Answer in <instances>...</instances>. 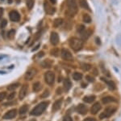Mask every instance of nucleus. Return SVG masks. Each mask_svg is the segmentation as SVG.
<instances>
[{
    "label": "nucleus",
    "mask_w": 121,
    "mask_h": 121,
    "mask_svg": "<svg viewBox=\"0 0 121 121\" xmlns=\"http://www.w3.org/2000/svg\"><path fill=\"white\" fill-rule=\"evenodd\" d=\"M48 105V102H42L39 103L37 106H35L34 108H33V110L31 111V115H32V116H40V115L45 111Z\"/></svg>",
    "instance_id": "obj_1"
},
{
    "label": "nucleus",
    "mask_w": 121,
    "mask_h": 121,
    "mask_svg": "<svg viewBox=\"0 0 121 121\" xmlns=\"http://www.w3.org/2000/svg\"><path fill=\"white\" fill-rule=\"evenodd\" d=\"M69 46L74 51H78L83 46V42L81 39L77 38H72L69 39Z\"/></svg>",
    "instance_id": "obj_2"
},
{
    "label": "nucleus",
    "mask_w": 121,
    "mask_h": 121,
    "mask_svg": "<svg viewBox=\"0 0 121 121\" xmlns=\"http://www.w3.org/2000/svg\"><path fill=\"white\" fill-rule=\"evenodd\" d=\"M44 80L48 85H52L55 81V74L51 71H48L44 74Z\"/></svg>",
    "instance_id": "obj_3"
},
{
    "label": "nucleus",
    "mask_w": 121,
    "mask_h": 121,
    "mask_svg": "<svg viewBox=\"0 0 121 121\" xmlns=\"http://www.w3.org/2000/svg\"><path fill=\"white\" fill-rule=\"evenodd\" d=\"M116 111V107H113V106L107 107V108H106V110H105L100 115L99 119H100V120H103V119H105V118H107V117L112 116V115L115 113Z\"/></svg>",
    "instance_id": "obj_4"
},
{
    "label": "nucleus",
    "mask_w": 121,
    "mask_h": 121,
    "mask_svg": "<svg viewBox=\"0 0 121 121\" xmlns=\"http://www.w3.org/2000/svg\"><path fill=\"white\" fill-rule=\"evenodd\" d=\"M67 7L69 11L72 15H74L78 11V7L76 0H67Z\"/></svg>",
    "instance_id": "obj_5"
},
{
    "label": "nucleus",
    "mask_w": 121,
    "mask_h": 121,
    "mask_svg": "<svg viewBox=\"0 0 121 121\" xmlns=\"http://www.w3.org/2000/svg\"><path fill=\"white\" fill-rule=\"evenodd\" d=\"M61 58L65 60H72L73 59V55H72L71 52L69 50L64 48L61 50Z\"/></svg>",
    "instance_id": "obj_6"
},
{
    "label": "nucleus",
    "mask_w": 121,
    "mask_h": 121,
    "mask_svg": "<svg viewBox=\"0 0 121 121\" xmlns=\"http://www.w3.org/2000/svg\"><path fill=\"white\" fill-rule=\"evenodd\" d=\"M16 116H17V110L12 109V110L9 111H7L6 113L3 118L4 119V120H11V119H14Z\"/></svg>",
    "instance_id": "obj_7"
},
{
    "label": "nucleus",
    "mask_w": 121,
    "mask_h": 121,
    "mask_svg": "<svg viewBox=\"0 0 121 121\" xmlns=\"http://www.w3.org/2000/svg\"><path fill=\"white\" fill-rule=\"evenodd\" d=\"M28 89V85H27V84H24L22 86V88L20 89V91H19V98L20 99V100L24 98L25 96L27 95Z\"/></svg>",
    "instance_id": "obj_8"
},
{
    "label": "nucleus",
    "mask_w": 121,
    "mask_h": 121,
    "mask_svg": "<svg viewBox=\"0 0 121 121\" xmlns=\"http://www.w3.org/2000/svg\"><path fill=\"white\" fill-rule=\"evenodd\" d=\"M9 17L11 19V20L14 21V22L19 21V19H20V15H19V14L16 11H11L9 13Z\"/></svg>",
    "instance_id": "obj_9"
},
{
    "label": "nucleus",
    "mask_w": 121,
    "mask_h": 121,
    "mask_svg": "<svg viewBox=\"0 0 121 121\" xmlns=\"http://www.w3.org/2000/svg\"><path fill=\"white\" fill-rule=\"evenodd\" d=\"M36 74V70L34 69V68H31V69H29L28 72L26 73L25 74V79L27 80V81H30V80H32L33 77H34V76Z\"/></svg>",
    "instance_id": "obj_10"
},
{
    "label": "nucleus",
    "mask_w": 121,
    "mask_h": 121,
    "mask_svg": "<svg viewBox=\"0 0 121 121\" xmlns=\"http://www.w3.org/2000/svg\"><path fill=\"white\" fill-rule=\"evenodd\" d=\"M50 42L53 45V46H56V45L58 44L59 42V36L58 34L55 32H52L51 34V36H50Z\"/></svg>",
    "instance_id": "obj_11"
},
{
    "label": "nucleus",
    "mask_w": 121,
    "mask_h": 121,
    "mask_svg": "<svg viewBox=\"0 0 121 121\" xmlns=\"http://www.w3.org/2000/svg\"><path fill=\"white\" fill-rule=\"evenodd\" d=\"M101 108H102V106H101L100 103H99V102H95V104L92 106V107H91V113H92L93 115H95L101 110Z\"/></svg>",
    "instance_id": "obj_12"
},
{
    "label": "nucleus",
    "mask_w": 121,
    "mask_h": 121,
    "mask_svg": "<svg viewBox=\"0 0 121 121\" xmlns=\"http://www.w3.org/2000/svg\"><path fill=\"white\" fill-rule=\"evenodd\" d=\"M77 111L81 115H85L87 112V107L85 106L84 104H79L78 106L76 108Z\"/></svg>",
    "instance_id": "obj_13"
},
{
    "label": "nucleus",
    "mask_w": 121,
    "mask_h": 121,
    "mask_svg": "<svg viewBox=\"0 0 121 121\" xmlns=\"http://www.w3.org/2000/svg\"><path fill=\"white\" fill-rule=\"evenodd\" d=\"M62 101H63V98H60L53 103V105H52V111H58L60 108L62 104Z\"/></svg>",
    "instance_id": "obj_14"
},
{
    "label": "nucleus",
    "mask_w": 121,
    "mask_h": 121,
    "mask_svg": "<svg viewBox=\"0 0 121 121\" xmlns=\"http://www.w3.org/2000/svg\"><path fill=\"white\" fill-rule=\"evenodd\" d=\"M44 9H45L46 13H48V14H53L54 11H55V8L51 7V6L49 4H48L47 2H44Z\"/></svg>",
    "instance_id": "obj_15"
},
{
    "label": "nucleus",
    "mask_w": 121,
    "mask_h": 121,
    "mask_svg": "<svg viewBox=\"0 0 121 121\" xmlns=\"http://www.w3.org/2000/svg\"><path fill=\"white\" fill-rule=\"evenodd\" d=\"M63 82H64L63 85H64V89H65V90L69 91L72 86V83H71V81H70V80L69 78H65Z\"/></svg>",
    "instance_id": "obj_16"
},
{
    "label": "nucleus",
    "mask_w": 121,
    "mask_h": 121,
    "mask_svg": "<svg viewBox=\"0 0 121 121\" xmlns=\"http://www.w3.org/2000/svg\"><path fill=\"white\" fill-rule=\"evenodd\" d=\"M102 102L103 104H108V103H111V102H116V100L114 98V97H103V98L102 99Z\"/></svg>",
    "instance_id": "obj_17"
},
{
    "label": "nucleus",
    "mask_w": 121,
    "mask_h": 121,
    "mask_svg": "<svg viewBox=\"0 0 121 121\" xmlns=\"http://www.w3.org/2000/svg\"><path fill=\"white\" fill-rule=\"evenodd\" d=\"M101 80H103V81H104L105 82H106L107 86L109 87V89H110L111 90H115V89H116V85H115V83L113 82V81H107V80H105L104 78H101Z\"/></svg>",
    "instance_id": "obj_18"
},
{
    "label": "nucleus",
    "mask_w": 121,
    "mask_h": 121,
    "mask_svg": "<svg viewBox=\"0 0 121 121\" xmlns=\"http://www.w3.org/2000/svg\"><path fill=\"white\" fill-rule=\"evenodd\" d=\"M95 96L94 95H88V96H86L83 97V101L86 103H91L95 102Z\"/></svg>",
    "instance_id": "obj_19"
},
{
    "label": "nucleus",
    "mask_w": 121,
    "mask_h": 121,
    "mask_svg": "<svg viewBox=\"0 0 121 121\" xmlns=\"http://www.w3.org/2000/svg\"><path fill=\"white\" fill-rule=\"evenodd\" d=\"M92 34V31L91 30H85L82 34V39L83 40H86L87 38H89L91 37V35Z\"/></svg>",
    "instance_id": "obj_20"
},
{
    "label": "nucleus",
    "mask_w": 121,
    "mask_h": 121,
    "mask_svg": "<svg viewBox=\"0 0 121 121\" xmlns=\"http://www.w3.org/2000/svg\"><path fill=\"white\" fill-rule=\"evenodd\" d=\"M52 66V61L49 59H45L41 63V67L44 68H48Z\"/></svg>",
    "instance_id": "obj_21"
},
{
    "label": "nucleus",
    "mask_w": 121,
    "mask_h": 121,
    "mask_svg": "<svg viewBox=\"0 0 121 121\" xmlns=\"http://www.w3.org/2000/svg\"><path fill=\"white\" fill-rule=\"evenodd\" d=\"M28 105H23V106H22L20 108H19V115H24L25 113L28 111Z\"/></svg>",
    "instance_id": "obj_22"
},
{
    "label": "nucleus",
    "mask_w": 121,
    "mask_h": 121,
    "mask_svg": "<svg viewBox=\"0 0 121 121\" xmlns=\"http://www.w3.org/2000/svg\"><path fill=\"white\" fill-rule=\"evenodd\" d=\"M79 3H80V6H81L82 8L90 10V7H89V6H88V3H87L86 0H80Z\"/></svg>",
    "instance_id": "obj_23"
},
{
    "label": "nucleus",
    "mask_w": 121,
    "mask_h": 121,
    "mask_svg": "<svg viewBox=\"0 0 121 121\" xmlns=\"http://www.w3.org/2000/svg\"><path fill=\"white\" fill-rule=\"evenodd\" d=\"M62 24H63V19H61V18H57L53 21V26L54 27H58Z\"/></svg>",
    "instance_id": "obj_24"
},
{
    "label": "nucleus",
    "mask_w": 121,
    "mask_h": 121,
    "mask_svg": "<svg viewBox=\"0 0 121 121\" xmlns=\"http://www.w3.org/2000/svg\"><path fill=\"white\" fill-rule=\"evenodd\" d=\"M19 86V83H18V82L13 83L7 87V89H8V90H15V89H18Z\"/></svg>",
    "instance_id": "obj_25"
},
{
    "label": "nucleus",
    "mask_w": 121,
    "mask_h": 121,
    "mask_svg": "<svg viewBox=\"0 0 121 121\" xmlns=\"http://www.w3.org/2000/svg\"><path fill=\"white\" fill-rule=\"evenodd\" d=\"M33 91L34 92H37L40 89V88H41V85H40V83L37 81V82L34 83V85H33Z\"/></svg>",
    "instance_id": "obj_26"
},
{
    "label": "nucleus",
    "mask_w": 121,
    "mask_h": 121,
    "mask_svg": "<svg viewBox=\"0 0 121 121\" xmlns=\"http://www.w3.org/2000/svg\"><path fill=\"white\" fill-rule=\"evenodd\" d=\"M81 68H82V69L84 70V71H90V70L91 69V65L89 63H84L82 64H81Z\"/></svg>",
    "instance_id": "obj_27"
},
{
    "label": "nucleus",
    "mask_w": 121,
    "mask_h": 121,
    "mask_svg": "<svg viewBox=\"0 0 121 121\" xmlns=\"http://www.w3.org/2000/svg\"><path fill=\"white\" fill-rule=\"evenodd\" d=\"M82 19H83V21L86 24H89V23L91 22V17L88 14H84L83 16H82Z\"/></svg>",
    "instance_id": "obj_28"
},
{
    "label": "nucleus",
    "mask_w": 121,
    "mask_h": 121,
    "mask_svg": "<svg viewBox=\"0 0 121 121\" xmlns=\"http://www.w3.org/2000/svg\"><path fill=\"white\" fill-rule=\"evenodd\" d=\"M73 78L75 81H80L82 78V75L80 73H74L73 74Z\"/></svg>",
    "instance_id": "obj_29"
},
{
    "label": "nucleus",
    "mask_w": 121,
    "mask_h": 121,
    "mask_svg": "<svg viewBox=\"0 0 121 121\" xmlns=\"http://www.w3.org/2000/svg\"><path fill=\"white\" fill-rule=\"evenodd\" d=\"M15 34V29H11V30H10L9 32H8V34H7V36H8V38L10 39H12L13 38H14Z\"/></svg>",
    "instance_id": "obj_30"
},
{
    "label": "nucleus",
    "mask_w": 121,
    "mask_h": 121,
    "mask_svg": "<svg viewBox=\"0 0 121 121\" xmlns=\"http://www.w3.org/2000/svg\"><path fill=\"white\" fill-rule=\"evenodd\" d=\"M27 4H28V9L32 8L33 4H34V0H27Z\"/></svg>",
    "instance_id": "obj_31"
},
{
    "label": "nucleus",
    "mask_w": 121,
    "mask_h": 121,
    "mask_svg": "<svg viewBox=\"0 0 121 121\" xmlns=\"http://www.w3.org/2000/svg\"><path fill=\"white\" fill-rule=\"evenodd\" d=\"M48 95H49V91H48V89H45V90L44 91V93H42L41 97L42 98H45V97H48Z\"/></svg>",
    "instance_id": "obj_32"
},
{
    "label": "nucleus",
    "mask_w": 121,
    "mask_h": 121,
    "mask_svg": "<svg viewBox=\"0 0 121 121\" xmlns=\"http://www.w3.org/2000/svg\"><path fill=\"white\" fill-rule=\"evenodd\" d=\"M7 19H3L1 22V24H0V28L1 29H4L6 26H7Z\"/></svg>",
    "instance_id": "obj_33"
},
{
    "label": "nucleus",
    "mask_w": 121,
    "mask_h": 121,
    "mask_svg": "<svg viewBox=\"0 0 121 121\" xmlns=\"http://www.w3.org/2000/svg\"><path fill=\"white\" fill-rule=\"evenodd\" d=\"M58 52H59V50H58V49H57V48H56V49H53V50H52L51 54H52L53 56H55V57H57Z\"/></svg>",
    "instance_id": "obj_34"
},
{
    "label": "nucleus",
    "mask_w": 121,
    "mask_h": 121,
    "mask_svg": "<svg viewBox=\"0 0 121 121\" xmlns=\"http://www.w3.org/2000/svg\"><path fill=\"white\" fill-rule=\"evenodd\" d=\"M6 96H7V93H6V92H1V93H0V102H2V101H3V99L6 97Z\"/></svg>",
    "instance_id": "obj_35"
},
{
    "label": "nucleus",
    "mask_w": 121,
    "mask_h": 121,
    "mask_svg": "<svg viewBox=\"0 0 121 121\" xmlns=\"http://www.w3.org/2000/svg\"><path fill=\"white\" fill-rule=\"evenodd\" d=\"M84 31H85V27H84L83 25H80V26L78 27V32L82 34Z\"/></svg>",
    "instance_id": "obj_36"
},
{
    "label": "nucleus",
    "mask_w": 121,
    "mask_h": 121,
    "mask_svg": "<svg viewBox=\"0 0 121 121\" xmlns=\"http://www.w3.org/2000/svg\"><path fill=\"white\" fill-rule=\"evenodd\" d=\"M86 81H89V82H94V81H95V78L93 77H91V76H86Z\"/></svg>",
    "instance_id": "obj_37"
},
{
    "label": "nucleus",
    "mask_w": 121,
    "mask_h": 121,
    "mask_svg": "<svg viewBox=\"0 0 121 121\" xmlns=\"http://www.w3.org/2000/svg\"><path fill=\"white\" fill-rule=\"evenodd\" d=\"M15 97V93H11V94H9L7 98H8V100H11V99H13Z\"/></svg>",
    "instance_id": "obj_38"
},
{
    "label": "nucleus",
    "mask_w": 121,
    "mask_h": 121,
    "mask_svg": "<svg viewBox=\"0 0 121 121\" xmlns=\"http://www.w3.org/2000/svg\"><path fill=\"white\" fill-rule=\"evenodd\" d=\"M63 121H73V120H72V118L69 116H66L65 118H64Z\"/></svg>",
    "instance_id": "obj_39"
},
{
    "label": "nucleus",
    "mask_w": 121,
    "mask_h": 121,
    "mask_svg": "<svg viewBox=\"0 0 121 121\" xmlns=\"http://www.w3.org/2000/svg\"><path fill=\"white\" fill-rule=\"evenodd\" d=\"M83 121H96V120H95V118H91V117H89V118H86Z\"/></svg>",
    "instance_id": "obj_40"
},
{
    "label": "nucleus",
    "mask_w": 121,
    "mask_h": 121,
    "mask_svg": "<svg viewBox=\"0 0 121 121\" xmlns=\"http://www.w3.org/2000/svg\"><path fill=\"white\" fill-rule=\"evenodd\" d=\"M44 55V52H43V51H40V52H39V53L37 54V55H36V56H37L38 58H41V57H43Z\"/></svg>",
    "instance_id": "obj_41"
},
{
    "label": "nucleus",
    "mask_w": 121,
    "mask_h": 121,
    "mask_svg": "<svg viewBox=\"0 0 121 121\" xmlns=\"http://www.w3.org/2000/svg\"><path fill=\"white\" fill-rule=\"evenodd\" d=\"M3 15V9L2 8V7H0V19L2 18Z\"/></svg>",
    "instance_id": "obj_42"
},
{
    "label": "nucleus",
    "mask_w": 121,
    "mask_h": 121,
    "mask_svg": "<svg viewBox=\"0 0 121 121\" xmlns=\"http://www.w3.org/2000/svg\"><path fill=\"white\" fill-rule=\"evenodd\" d=\"M39 47H40V44H38L37 46H36V47H34L32 49V51H35V50H36V49H38Z\"/></svg>",
    "instance_id": "obj_43"
},
{
    "label": "nucleus",
    "mask_w": 121,
    "mask_h": 121,
    "mask_svg": "<svg viewBox=\"0 0 121 121\" xmlns=\"http://www.w3.org/2000/svg\"><path fill=\"white\" fill-rule=\"evenodd\" d=\"M50 2L52 3V4H55L56 3V0H50Z\"/></svg>",
    "instance_id": "obj_44"
},
{
    "label": "nucleus",
    "mask_w": 121,
    "mask_h": 121,
    "mask_svg": "<svg viewBox=\"0 0 121 121\" xmlns=\"http://www.w3.org/2000/svg\"><path fill=\"white\" fill-rule=\"evenodd\" d=\"M96 40H97V42H98V44H99V45H100V42H99V38H97Z\"/></svg>",
    "instance_id": "obj_45"
},
{
    "label": "nucleus",
    "mask_w": 121,
    "mask_h": 121,
    "mask_svg": "<svg viewBox=\"0 0 121 121\" xmlns=\"http://www.w3.org/2000/svg\"><path fill=\"white\" fill-rule=\"evenodd\" d=\"M60 93V88H59V89H58V92H57V93Z\"/></svg>",
    "instance_id": "obj_46"
},
{
    "label": "nucleus",
    "mask_w": 121,
    "mask_h": 121,
    "mask_svg": "<svg viewBox=\"0 0 121 121\" xmlns=\"http://www.w3.org/2000/svg\"><path fill=\"white\" fill-rule=\"evenodd\" d=\"M8 3H12V0H8Z\"/></svg>",
    "instance_id": "obj_47"
},
{
    "label": "nucleus",
    "mask_w": 121,
    "mask_h": 121,
    "mask_svg": "<svg viewBox=\"0 0 121 121\" xmlns=\"http://www.w3.org/2000/svg\"><path fill=\"white\" fill-rule=\"evenodd\" d=\"M15 1H16V3H19V2H20V0H15Z\"/></svg>",
    "instance_id": "obj_48"
},
{
    "label": "nucleus",
    "mask_w": 121,
    "mask_h": 121,
    "mask_svg": "<svg viewBox=\"0 0 121 121\" xmlns=\"http://www.w3.org/2000/svg\"><path fill=\"white\" fill-rule=\"evenodd\" d=\"M2 1H3V0H2Z\"/></svg>",
    "instance_id": "obj_49"
}]
</instances>
